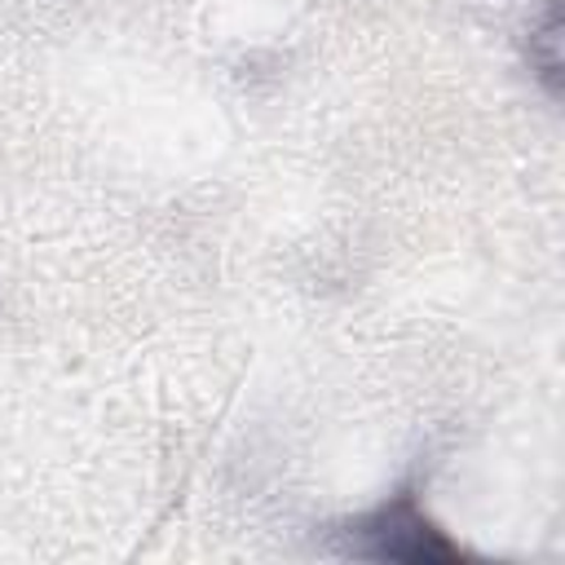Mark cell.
<instances>
[{"label":"cell","instance_id":"6da1fadb","mask_svg":"<svg viewBox=\"0 0 565 565\" xmlns=\"http://www.w3.org/2000/svg\"><path fill=\"white\" fill-rule=\"evenodd\" d=\"M349 552L371 561H455L459 547L419 512L411 494H397L366 512L349 530Z\"/></svg>","mask_w":565,"mask_h":565}]
</instances>
